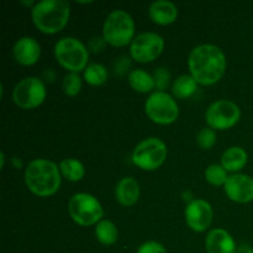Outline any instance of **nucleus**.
Returning a JSON list of instances; mask_svg holds the SVG:
<instances>
[{"mask_svg":"<svg viewBox=\"0 0 253 253\" xmlns=\"http://www.w3.org/2000/svg\"><path fill=\"white\" fill-rule=\"evenodd\" d=\"M227 61L224 51L212 43H202L190 51L188 67L190 76L202 85L217 83L226 71Z\"/></svg>","mask_w":253,"mask_h":253,"instance_id":"1","label":"nucleus"},{"mask_svg":"<svg viewBox=\"0 0 253 253\" xmlns=\"http://www.w3.org/2000/svg\"><path fill=\"white\" fill-rule=\"evenodd\" d=\"M25 184L32 194L41 198L52 197L61 188L59 166L46 158L32 160L25 168Z\"/></svg>","mask_w":253,"mask_h":253,"instance_id":"2","label":"nucleus"},{"mask_svg":"<svg viewBox=\"0 0 253 253\" xmlns=\"http://www.w3.org/2000/svg\"><path fill=\"white\" fill-rule=\"evenodd\" d=\"M71 17V5L66 0H42L31 9V19L37 30L47 35L62 31Z\"/></svg>","mask_w":253,"mask_h":253,"instance_id":"3","label":"nucleus"},{"mask_svg":"<svg viewBox=\"0 0 253 253\" xmlns=\"http://www.w3.org/2000/svg\"><path fill=\"white\" fill-rule=\"evenodd\" d=\"M103 37L106 43L114 47L131 44L135 39V21L125 10L109 12L103 25Z\"/></svg>","mask_w":253,"mask_h":253,"instance_id":"4","label":"nucleus"},{"mask_svg":"<svg viewBox=\"0 0 253 253\" xmlns=\"http://www.w3.org/2000/svg\"><path fill=\"white\" fill-rule=\"evenodd\" d=\"M57 62L72 73H79L88 67L89 49L76 37H62L54 44Z\"/></svg>","mask_w":253,"mask_h":253,"instance_id":"5","label":"nucleus"},{"mask_svg":"<svg viewBox=\"0 0 253 253\" xmlns=\"http://www.w3.org/2000/svg\"><path fill=\"white\" fill-rule=\"evenodd\" d=\"M68 212L76 224L88 227L100 222L104 215L100 202L88 193H77L69 199Z\"/></svg>","mask_w":253,"mask_h":253,"instance_id":"6","label":"nucleus"},{"mask_svg":"<svg viewBox=\"0 0 253 253\" xmlns=\"http://www.w3.org/2000/svg\"><path fill=\"white\" fill-rule=\"evenodd\" d=\"M167 155V145L161 138L148 137L135 147L132 162L142 170H156L165 163Z\"/></svg>","mask_w":253,"mask_h":253,"instance_id":"7","label":"nucleus"},{"mask_svg":"<svg viewBox=\"0 0 253 253\" xmlns=\"http://www.w3.org/2000/svg\"><path fill=\"white\" fill-rule=\"evenodd\" d=\"M145 113L155 124L170 125L179 116V106L175 99L166 91H153L145 103Z\"/></svg>","mask_w":253,"mask_h":253,"instance_id":"8","label":"nucleus"},{"mask_svg":"<svg viewBox=\"0 0 253 253\" xmlns=\"http://www.w3.org/2000/svg\"><path fill=\"white\" fill-rule=\"evenodd\" d=\"M47 90L44 83L37 77H26L21 79L12 90V100L24 110L39 108L46 100Z\"/></svg>","mask_w":253,"mask_h":253,"instance_id":"9","label":"nucleus"},{"mask_svg":"<svg viewBox=\"0 0 253 253\" xmlns=\"http://www.w3.org/2000/svg\"><path fill=\"white\" fill-rule=\"evenodd\" d=\"M241 119V109L231 100L214 101L205 113V120L212 130H229L234 127Z\"/></svg>","mask_w":253,"mask_h":253,"instance_id":"10","label":"nucleus"},{"mask_svg":"<svg viewBox=\"0 0 253 253\" xmlns=\"http://www.w3.org/2000/svg\"><path fill=\"white\" fill-rule=\"evenodd\" d=\"M165 49V40L157 32H142L130 44V56L138 63H150L157 59Z\"/></svg>","mask_w":253,"mask_h":253,"instance_id":"11","label":"nucleus"},{"mask_svg":"<svg viewBox=\"0 0 253 253\" xmlns=\"http://www.w3.org/2000/svg\"><path fill=\"white\" fill-rule=\"evenodd\" d=\"M212 208L210 203L203 199H194L187 205L184 211L188 227L195 232H204L212 222Z\"/></svg>","mask_w":253,"mask_h":253,"instance_id":"12","label":"nucleus"},{"mask_svg":"<svg viewBox=\"0 0 253 253\" xmlns=\"http://www.w3.org/2000/svg\"><path fill=\"white\" fill-rule=\"evenodd\" d=\"M225 193L230 200L239 204L253 202V178L244 173L229 175L224 185Z\"/></svg>","mask_w":253,"mask_h":253,"instance_id":"13","label":"nucleus"},{"mask_svg":"<svg viewBox=\"0 0 253 253\" xmlns=\"http://www.w3.org/2000/svg\"><path fill=\"white\" fill-rule=\"evenodd\" d=\"M12 54L15 61L21 66H34L41 57V46L34 37H20L12 47Z\"/></svg>","mask_w":253,"mask_h":253,"instance_id":"14","label":"nucleus"},{"mask_svg":"<svg viewBox=\"0 0 253 253\" xmlns=\"http://www.w3.org/2000/svg\"><path fill=\"white\" fill-rule=\"evenodd\" d=\"M205 250L208 253H235L237 247L234 237L226 230L214 229L205 239Z\"/></svg>","mask_w":253,"mask_h":253,"instance_id":"15","label":"nucleus"},{"mask_svg":"<svg viewBox=\"0 0 253 253\" xmlns=\"http://www.w3.org/2000/svg\"><path fill=\"white\" fill-rule=\"evenodd\" d=\"M148 16L155 24L166 26L173 24L177 20L178 7L169 0H157L148 7Z\"/></svg>","mask_w":253,"mask_h":253,"instance_id":"16","label":"nucleus"},{"mask_svg":"<svg viewBox=\"0 0 253 253\" xmlns=\"http://www.w3.org/2000/svg\"><path fill=\"white\" fill-rule=\"evenodd\" d=\"M140 184L132 177H124L115 188V198L123 207H132L140 198Z\"/></svg>","mask_w":253,"mask_h":253,"instance_id":"17","label":"nucleus"},{"mask_svg":"<svg viewBox=\"0 0 253 253\" xmlns=\"http://www.w3.org/2000/svg\"><path fill=\"white\" fill-rule=\"evenodd\" d=\"M249 162V155L240 146H232L227 148L221 156V166L227 172L237 173L244 169Z\"/></svg>","mask_w":253,"mask_h":253,"instance_id":"18","label":"nucleus"},{"mask_svg":"<svg viewBox=\"0 0 253 253\" xmlns=\"http://www.w3.org/2000/svg\"><path fill=\"white\" fill-rule=\"evenodd\" d=\"M128 84H130V86L133 90L142 94L151 93L153 89H156L153 74L140 68L132 69L128 73Z\"/></svg>","mask_w":253,"mask_h":253,"instance_id":"19","label":"nucleus"},{"mask_svg":"<svg viewBox=\"0 0 253 253\" xmlns=\"http://www.w3.org/2000/svg\"><path fill=\"white\" fill-rule=\"evenodd\" d=\"M59 170L62 177L69 182H79L85 175V167L77 158H64L59 162Z\"/></svg>","mask_w":253,"mask_h":253,"instance_id":"20","label":"nucleus"},{"mask_svg":"<svg viewBox=\"0 0 253 253\" xmlns=\"http://www.w3.org/2000/svg\"><path fill=\"white\" fill-rule=\"evenodd\" d=\"M198 82L190 74H182L178 77L172 85V93L177 99H188L195 94Z\"/></svg>","mask_w":253,"mask_h":253,"instance_id":"21","label":"nucleus"},{"mask_svg":"<svg viewBox=\"0 0 253 253\" xmlns=\"http://www.w3.org/2000/svg\"><path fill=\"white\" fill-rule=\"evenodd\" d=\"M95 237L104 246H111L119 239L118 227L110 220H101L95 225Z\"/></svg>","mask_w":253,"mask_h":253,"instance_id":"22","label":"nucleus"},{"mask_svg":"<svg viewBox=\"0 0 253 253\" xmlns=\"http://www.w3.org/2000/svg\"><path fill=\"white\" fill-rule=\"evenodd\" d=\"M84 81L93 86L103 85L108 82L109 72L101 63H90L84 69Z\"/></svg>","mask_w":253,"mask_h":253,"instance_id":"23","label":"nucleus"},{"mask_svg":"<svg viewBox=\"0 0 253 253\" xmlns=\"http://www.w3.org/2000/svg\"><path fill=\"white\" fill-rule=\"evenodd\" d=\"M227 178V170L221 165H210L205 169V179L214 187H224Z\"/></svg>","mask_w":253,"mask_h":253,"instance_id":"24","label":"nucleus"},{"mask_svg":"<svg viewBox=\"0 0 253 253\" xmlns=\"http://www.w3.org/2000/svg\"><path fill=\"white\" fill-rule=\"evenodd\" d=\"M82 84H83V82H82L79 73L68 72L64 76L63 81H62V88H63V91L66 93V95L77 96L81 93Z\"/></svg>","mask_w":253,"mask_h":253,"instance_id":"25","label":"nucleus"},{"mask_svg":"<svg viewBox=\"0 0 253 253\" xmlns=\"http://www.w3.org/2000/svg\"><path fill=\"white\" fill-rule=\"evenodd\" d=\"M197 143L203 150H210L216 143V132L210 127L202 128L197 135Z\"/></svg>","mask_w":253,"mask_h":253,"instance_id":"26","label":"nucleus"},{"mask_svg":"<svg viewBox=\"0 0 253 253\" xmlns=\"http://www.w3.org/2000/svg\"><path fill=\"white\" fill-rule=\"evenodd\" d=\"M153 78H155L156 89L157 91H165L168 88L170 82V73L167 68L165 67H158L155 69L153 73Z\"/></svg>","mask_w":253,"mask_h":253,"instance_id":"27","label":"nucleus"},{"mask_svg":"<svg viewBox=\"0 0 253 253\" xmlns=\"http://www.w3.org/2000/svg\"><path fill=\"white\" fill-rule=\"evenodd\" d=\"M136 253H167V250L160 242L147 241L138 247Z\"/></svg>","mask_w":253,"mask_h":253,"instance_id":"28","label":"nucleus"},{"mask_svg":"<svg viewBox=\"0 0 253 253\" xmlns=\"http://www.w3.org/2000/svg\"><path fill=\"white\" fill-rule=\"evenodd\" d=\"M105 40L104 37H93L88 43L89 52H94V53H99L105 48Z\"/></svg>","mask_w":253,"mask_h":253,"instance_id":"29","label":"nucleus"},{"mask_svg":"<svg viewBox=\"0 0 253 253\" xmlns=\"http://www.w3.org/2000/svg\"><path fill=\"white\" fill-rule=\"evenodd\" d=\"M235 253H253V249L249 245H241V246L237 247Z\"/></svg>","mask_w":253,"mask_h":253,"instance_id":"30","label":"nucleus"},{"mask_svg":"<svg viewBox=\"0 0 253 253\" xmlns=\"http://www.w3.org/2000/svg\"><path fill=\"white\" fill-rule=\"evenodd\" d=\"M0 161H1V165H0V167H1V169H2L5 166V153L4 152L0 153Z\"/></svg>","mask_w":253,"mask_h":253,"instance_id":"31","label":"nucleus"}]
</instances>
